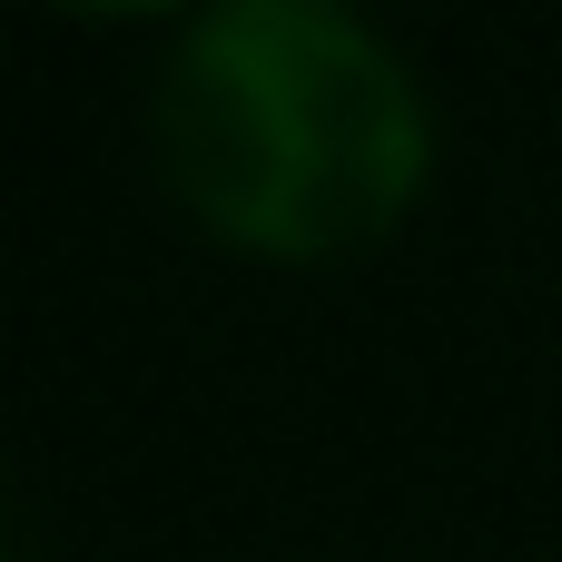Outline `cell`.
<instances>
[{"label": "cell", "instance_id": "cell-1", "mask_svg": "<svg viewBox=\"0 0 562 562\" xmlns=\"http://www.w3.org/2000/svg\"><path fill=\"white\" fill-rule=\"evenodd\" d=\"M158 168L237 247L356 257L425 178V109L346 10L227 0L158 79Z\"/></svg>", "mask_w": 562, "mask_h": 562}]
</instances>
